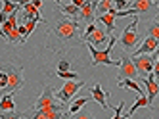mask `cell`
I'll return each mask as SVG.
<instances>
[{
  "instance_id": "5",
  "label": "cell",
  "mask_w": 159,
  "mask_h": 119,
  "mask_svg": "<svg viewBox=\"0 0 159 119\" xmlns=\"http://www.w3.org/2000/svg\"><path fill=\"white\" fill-rule=\"evenodd\" d=\"M136 25H138V17H134L129 25H127V29L123 31V35H121V44H123L125 50H134L136 44H138V33H136Z\"/></svg>"
},
{
  "instance_id": "1",
  "label": "cell",
  "mask_w": 159,
  "mask_h": 119,
  "mask_svg": "<svg viewBox=\"0 0 159 119\" xmlns=\"http://www.w3.org/2000/svg\"><path fill=\"white\" fill-rule=\"evenodd\" d=\"M81 42V25L77 19H60L46 35V48L54 54H65Z\"/></svg>"
},
{
  "instance_id": "10",
  "label": "cell",
  "mask_w": 159,
  "mask_h": 119,
  "mask_svg": "<svg viewBox=\"0 0 159 119\" xmlns=\"http://www.w3.org/2000/svg\"><path fill=\"white\" fill-rule=\"evenodd\" d=\"M140 83H144V87H146V96H148V100H150V102H153L155 98H157V94H159V85H157V81H155V75L153 73H150V75H148L146 79H138Z\"/></svg>"
},
{
  "instance_id": "19",
  "label": "cell",
  "mask_w": 159,
  "mask_h": 119,
  "mask_svg": "<svg viewBox=\"0 0 159 119\" xmlns=\"http://www.w3.org/2000/svg\"><path fill=\"white\" fill-rule=\"evenodd\" d=\"M96 12H98V16H106V14H115V8H113L111 0H98Z\"/></svg>"
},
{
  "instance_id": "9",
  "label": "cell",
  "mask_w": 159,
  "mask_h": 119,
  "mask_svg": "<svg viewBox=\"0 0 159 119\" xmlns=\"http://www.w3.org/2000/svg\"><path fill=\"white\" fill-rule=\"evenodd\" d=\"M25 115L29 119H65V117H69L65 110H58V108L40 110V112H27Z\"/></svg>"
},
{
  "instance_id": "23",
  "label": "cell",
  "mask_w": 159,
  "mask_h": 119,
  "mask_svg": "<svg viewBox=\"0 0 159 119\" xmlns=\"http://www.w3.org/2000/svg\"><path fill=\"white\" fill-rule=\"evenodd\" d=\"M146 37H152V39H155L157 40V44H159V16L150 23V27H148V33H146ZM159 52V50H157Z\"/></svg>"
},
{
  "instance_id": "29",
  "label": "cell",
  "mask_w": 159,
  "mask_h": 119,
  "mask_svg": "<svg viewBox=\"0 0 159 119\" xmlns=\"http://www.w3.org/2000/svg\"><path fill=\"white\" fill-rule=\"evenodd\" d=\"M69 119H94V115L90 113V112H79V113L71 115Z\"/></svg>"
},
{
  "instance_id": "30",
  "label": "cell",
  "mask_w": 159,
  "mask_h": 119,
  "mask_svg": "<svg viewBox=\"0 0 159 119\" xmlns=\"http://www.w3.org/2000/svg\"><path fill=\"white\" fill-rule=\"evenodd\" d=\"M123 108H125V102H121L117 108H115V115H113L111 119H129V117H121V112H123Z\"/></svg>"
},
{
  "instance_id": "15",
  "label": "cell",
  "mask_w": 159,
  "mask_h": 119,
  "mask_svg": "<svg viewBox=\"0 0 159 119\" xmlns=\"http://www.w3.org/2000/svg\"><path fill=\"white\" fill-rule=\"evenodd\" d=\"M157 6H159V2H152V0H136V2H130V8L136 12V16L146 14L150 10H155Z\"/></svg>"
},
{
  "instance_id": "28",
  "label": "cell",
  "mask_w": 159,
  "mask_h": 119,
  "mask_svg": "<svg viewBox=\"0 0 159 119\" xmlns=\"http://www.w3.org/2000/svg\"><path fill=\"white\" fill-rule=\"evenodd\" d=\"M65 71H69V60L61 58L60 64H58V73H65Z\"/></svg>"
},
{
  "instance_id": "4",
  "label": "cell",
  "mask_w": 159,
  "mask_h": 119,
  "mask_svg": "<svg viewBox=\"0 0 159 119\" xmlns=\"http://www.w3.org/2000/svg\"><path fill=\"white\" fill-rule=\"evenodd\" d=\"M52 108H58V110H65V104L58 102L54 96V90L50 85L44 87L42 94L35 100V106H33V110L31 112H40V110H52Z\"/></svg>"
},
{
  "instance_id": "17",
  "label": "cell",
  "mask_w": 159,
  "mask_h": 119,
  "mask_svg": "<svg viewBox=\"0 0 159 119\" xmlns=\"http://www.w3.org/2000/svg\"><path fill=\"white\" fill-rule=\"evenodd\" d=\"M6 112H16V102H14L12 92L0 96V113H6Z\"/></svg>"
},
{
  "instance_id": "36",
  "label": "cell",
  "mask_w": 159,
  "mask_h": 119,
  "mask_svg": "<svg viewBox=\"0 0 159 119\" xmlns=\"http://www.w3.org/2000/svg\"><path fill=\"white\" fill-rule=\"evenodd\" d=\"M33 6H35V8H37V10H39V8H40V6H42V0H35V2H33Z\"/></svg>"
},
{
  "instance_id": "20",
  "label": "cell",
  "mask_w": 159,
  "mask_h": 119,
  "mask_svg": "<svg viewBox=\"0 0 159 119\" xmlns=\"http://www.w3.org/2000/svg\"><path fill=\"white\" fill-rule=\"evenodd\" d=\"M98 21L102 23V25H106V33H107V37H111L113 29H115V16H113V14L98 16Z\"/></svg>"
},
{
  "instance_id": "38",
  "label": "cell",
  "mask_w": 159,
  "mask_h": 119,
  "mask_svg": "<svg viewBox=\"0 0 159 119\" xmlns=\"http://www.w3.org/2000/svg\"><path fill=\"white\" fill-rule=\"evenodd\" d=\"M157 85H159V79H157Z\"/></svg>"
},
{
  "instance_id": "12",
  "label": "cell",
  "mask_w": 159,
  "mask_h": 119,
  "mask_svg": "<svg viewBox=\"0 0 159 119\" xmlns=\"http://www.w3.org/2000/svg\"><path fill=\"white\" fill-rule=\"evenodd\" d=\"M94 10H96V2H84V6L79 10V19H81V21H86V23H90V25H92L94 19H96ZM79 19H77V21H79Z\"/></svg>"
},
{
  "instance_id": "7",
  "label": "cell",
  "mask_w": 159,
  "mask_h": 119,
  "mask_svg": "<svg viewBox=\"0 0 159 119\" xmlns=\"http://www.w3.org/2000/svg\"><path fill=\"white\" fill-rule=\"evenodd\" d=\"M83 87H84V83H83V81H65V85H63L58 92H56L54 96L58 98L61 104H67V102L71 100L73 94H77V90H79V88H83Z\"/></svg>"
},
{
  "instance_id": "39",
  "label": "cell",
  "mask_w": 159,
  "mask_h": 119,
  "mask_svg": "<svg viewBox=\"0 0 159 119\" xmlns=\"http://www.w3.org/2000/svg\"><path fill=\"white\" fill-rule=\"evenodd\" d=\"M157 62H159V58H157Z\"/></svg>"
},
{
  "instance_id": "3",
  "label": "cell",
  "mask_w": 159,
  "mask_h": 119,
  "mask_svg": "<svg viewBox=\"0 0 159 119\" xmlns=\"http://www.w3.org/2000/svg\"><path fill=\"white\" fill-rule=\"evenodd\" d=\"M115 40H117L115 37H109V42H107V48L106 50H96L92 44L84 42L88 46V50H90V56H92V65H102V64H106V65H121L119 60H111L109 58L113 46H115Z\"/></svg>"
},
{
  "instance_id": "33",
  "label": "cell",
  "mask_w": 159,
  "mask_h": 119,
  "mask_svg": "<svg viewBox=\"0 0 159 119\" xmlns=\"http://www.w3.org/2000/svg\"><path fill=\"white\" fill-rule=\"evenodd\" d=\"M127 4H129L127 0H119V2H113V8H117L119 12H123V8L127 6ZM117 10H115V12H117Z\"/></svg>"
},
{
  "instance_id": "27",
  "label": "cell",
  "mask_w": 159,
  "mask_h": 119,
  "mask_svg": "<svg viewBox=\"0 0 159 119\" xmlns=\"http://www.w3.org/2000/svg\"><path fill=\"white\" fill-rule=\"evenodd\" d=\"M56 75H58L60 79H65V81H77L75 71H65V73H58V71H56Z\"/></svg>"
},
{
  "instance_id": "18",
  "label": "cell",
  "mask_w": 159,
  "mask_h": 119,
  "mask_svg": "<svg viewBox=\"0 0 159 119\" xmlns=\"http://www.w3.org/2000/svg\"><path fill=\"white\" fill-rule=\"evenodd\" d=\"M90 98H92V96H81V98H77L71 106H69V110H67V115H75V113H79V112H81L83 108H84V106L90 102Z\"/></svg>"
},
{
  "instance_id": "14",
  "label": "cell",
  "mask_w": 159,
  "mask_h": 119,
  "mask_svg": "<svg viewBox=\"0 0 159 119\" xmlns=\"http://www.w3.org/2000/svg\"><path fill=\"white\" fill-rule=\"evenodd\" d=\"M86 42H88V44H92V46H102V44L109 42V37H107V33H106L104 27H96V31L88 37Z\"/></svg>"
},
{
  "instance_id": "25",
  "label": "cell",
  "mask_w": 159,
  "mask_h": 119,
  "mask_svg": "<svg viewBox=\"0 0 159 119\" xmlns=\"http://www.w3.org/2000/svg\"><path fill=\"white\" fill-rule=\"evenodd\" d=\"M119 87L121 88H130V90H136L138 92V96H144V90H142V87H138V83L136 81H119Z\"/></svg>"
},
{
  "instance_id": "11",
  "label": "cell",
  "mask_w": 159,
  "mask_h": 119,
  "mask_svg": "<svg viewBox=\"0 0 159 119\" xmlns=\"http://www.w3.org/2000/svg\"><path fill=\"white\" fill-rule=\"evenodd\" d=\"M21 8H23V19L25 21H40V23H46V19H42L40 14H39V10L33 6V2H23L21 4Z\"/></svg>"
},
{
  "instance_id": "6",
  "label": "cell",
  "mask_w": 159,
  "mask_h": 119,
  "mask_svg": "<svg viewBox=\"0 0 159 119\" xmlns=\"http://www.w3.org/2000/svg\"><path fill=\"white\" fill-rule=\"evenodd\" d=\"M121 65H119V81H136V79H140L138 75V71H136L134 64H132V60L129 54H121Z\"/></svg>"
},
{
  "instance_id": "16",
  "label": "cell",
  "mask_w": 159,
  "mask_h": 119,
  "mask_svg": "<svg viewBox=\"0 0 159 119\" xmlns=\"http://www.w3.org/2000/svg\"><path fill=\"white\" fill-rule=\"evenodd\" d=\"M90 96H92V98H94V102H98L104 110H107V108H109V104L106 102V90L102 88V85L94 83V85H92V90H90Z\"/></svg>"
},
{
  "instance_id": "22",
  "label": "cell",
  "mask_w": 159,
  "mask_h": 119,
  "mask_svg": "<svg viewBox=\"0 0 159 119\" xmlns=\"http://www.w3.org/2000/svg\"><path fill=\"white\" fill-rule=\"evenodd\" d=\"M138 108H152V102L150 100H148V96H140L138 100H136L134 104H132V108L129 110V113H127V117L130 119V115L136 112V110H138Z\"/></svg>"
},
{
  "instance_id": "2",
  "label": "cell",
  "mask_w": 159,
  "mask_h": 119,
  "mask_svg": "<svg viewBox=\"0 0 159 119\" xmlns=\"http://www.w3.org/2000/svg\"><path fill=\"white\" fill-rule=\"evenodd\" d=\"M0 71H4V73L8 75V85H6L4 92L6 94L8 92H12V94L19 92L21 87H23V83H25L23 81V69L14 65V64H2L0 65Z\"/></svg>"
},
{
  "instance_id": "21",
  "label": "cell",
  "mask_w": 159,
  "mask_h": 119,
  "mask_svg": "<svg viewBox=\"0 0 159 119\" xmlns=\"http://www.w3.org/2000/svg\"><path fill=\"white\" fill-rule=\"evenodd\" d=\"M21 4L23 2H12V0H4L2 2V14H6V16H12V14H16V12L21 8Z\"/></svg>"
},
{
  "instance_id": "13",
  "label": "cell",
  "mask_w": 159,
  "mask_h": 119,
  "mask_svg": "<svg viewBox=\"0 0 159 119\" xmlns=\"http://www.w3.org/2000/svg\"><path fill=\"white\" fill-rule=\"evenodd\" d=\"M159 50V44H157V40L155 39H152V37H146L144 39V42H142V46L138 50H136L132 56H144V54H155Z\"/></svg>"
},
{
  "instance_id": "24",
  "label": "cell",
  "mask_w": 159,
  "mask_h": 119,
  "mask_svg": "<svg viewBox=\"0 0 159 119\" xmlns=\"http://www.w3.org/2000/svg\"><path fill=\"white\" fill-rule=\"evenodd\" d=\"M58 6H60V10L63 12V14H67V16H71V17H75L77 19V16H79V8L71 2V4H65V2H58Z\"/></svg>"
},
{
  "instance_id": "32",
  "label": "cell",
  "mask_w": 159,
  "mask_h": 119,
  "mask_svg": "<svg viewBox=\"0 0 159 119\" xmlns=\"http://www.w3.org/2000/svg\"><path fill=\"white\" fill-rule=\"evenodd\" d=\"M8 85V75L4 73V71H0V90H4Z\"/></svg>"
},
{
  "instance_id": "35",
  "label": "cell",
  "mask_w": 159,
  "mask_h": 119,
  "mask_svg": "<svg viewBox=\"0 0 159 119\" xmlns=\"http://www.w3.org/2000/svg\"><path fill=\"white\" fill-rule=\"evenodd\" d=\"M6 21H8V16H6V14H2V12H0V27H2V25H4Z\"/></svg>"
},
{
  "instance_id": "8",
  "label": "cell",
  "mask_w": 159,
  "mask_h": 119,
  "mask_svg": "<svg viewBox=\"0 0 159 119\" xmlns=\"http://www.w3.org/2000/svg\"><path fill=\"white\" fill-rule=\"evenodd\" d=\"M130 60H132L136 71H138V75H146V77L153 71V65L157 62L153 56H132V54H130Z\"/></svg>"
},
{
  "instance_id": "31",
  "label": "cell",
  "mask_w": 159,
  "mask_h": 119,
  "mask_svg": "<svg viewBox=\"0 0 159 119\" xmlns=\"http://www.w3.org/2000/svg\"><path fill=\"white\" fill-rule=\"evenodd\" d=\"M23 25H25V31H27V35H31L33 31L37 29V21H25Z\"/></svg>"
},
{
  "instance_id": "34",
  "label": "cell",
  "mask_w": 159,
  "mask_h": 119,
  "mask_svg": "<svg viewBox=\"0 0 159 119\" xmlns=\"http://www.w3.org/2000/svg\"><path fill=\"white\" fill-rule=\"evenodd\" d=\"M8 23H12V25H17V16H16V14L8 16Z\"/></svg>"
},
{
  "instance_id": "37",
  "label": "cell",
  "mask_w": 159,
  "mask_h": 119,
  "mask_svg": "<svg viewBox=\"0 0 159 119\" xmlns=\"http://www.w3.org/2000/svg\"><path fill=\"white\" fill-rule=\"evenodd\" d=\"M0 37H4V33H2V27H0Z\"/></svg>"
},
{
  "instance_id": "26",
  "label": "cell",
  "mask_w": 159,
  "mask_h": 119,
  "mask_svg": "<svg viewBox=\"0 0 159 119\" xmlns=\"http://www.w3.org/2000/svg\"><path fill=\"white\" fill-rule=\"evenodd\" d=\"M0 119H23V113H19V112H6V113H0Z\"/></svg>"
}]
</instances>
